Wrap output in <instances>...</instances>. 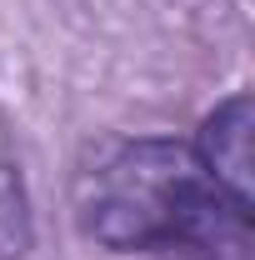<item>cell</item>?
Here are the masks:
<instances>
[{
    "instance_id": "cell-1",
    "label": "cell",
    "mask_w": 255,
    "mask_h": 260,
    "mask_svg": "<svg viewBox=\"0 0 255 260\" xmlns=\"http://www.w3.org/2000/svg\"><path fill=\"white\" fill-rule=\"evenodd\" d=\"M75 225L110 255L250 260L255 215L215 190L190 140L115 135L85 145L75 165Z\"/></svg>"
},
{
    "instance_id": "cell-2",
    "label": "cell",
    "mask_w": 255,
    "mask_h": 260,
    "mask_svg": "<svg viewBox=\"0 0 255 260\" xmlns=\"http://www.w3.org/2000/svg\"><path fill=\"white\" fill-rule=\"evenodd\" d=\"M250 140H255V100H250V90H235L215 110H205V120H200V130H195V140H190L200 170L245 215H255V155H250Z\"/></svg>"
}]
</instances>
